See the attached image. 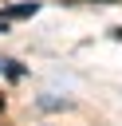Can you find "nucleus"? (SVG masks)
<instances>
[{
  "label": "nucleus",
  "instance_id": "f257e3e1",
  "mask_svg": "<svg viewBox=\"0 0 122 126\" xmlns=\"http://www.w3.org/2000/svg\"><path fill=\"white\" fill-rule=\"evenodd\" d=\"M35 8L39 4H12V8H4L0 20H24V16H35Z\"/></svg>",
  "mask_w": 122,
  "mask_h": 126
},
{
  "label": "nucleus",
  "instance_id": "7ed1b4c3",
  "mask_svg": "<svg viewBox=\"0 0 122 126\" xmlns=\"http://www.w3.org/2000/svg\"><path fill=\"white\" fill-rule=\"evenodd\" d=\"M0 110H4V94H0Z\"/></svg>",
  "mask_w": 122,
  "mask_h": 126
},
{
  "label": "nucleus",
  "instance_id": "f03ea898",
  "mask_svg": "<svg viewBox=\"0 0 122 126\" xmlns=\"http://www.w3.org/2000/svg\"><path fill=\"white\" fill-rule=\"evenodd\" d=\"M0 32H8V24H4V20H0Z\"/></svg>",
  "mask_w": 122,
  "mask_h": 126
}]
</instances>
